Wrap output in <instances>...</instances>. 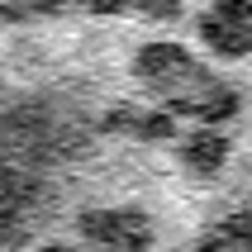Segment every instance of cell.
Listing matches in <instances>:
<instances>
[{"label": "cell", "mask_w": 252, "mask_h": 252, "mask_svg": "<svg viewBox=\"0 0 252 252\" xmlns=\"http://www.w3.org/2000/svg\"><path fill=\"white\" fill-rule=\"evenodd\" d=\"M228 252H252V228H248V233H243V238L233 243V248H228Z\"/></svg>", "instance_id": "obj_2"}, {"label": "cell", "mask_w": 252, "mask_h": 252, "mask_svg": "<svg viewBox=\"0 0 252 252\" xmlns=\"http://www.w3.org/2000/svg\"><path fill=\"white\" fill-rule=\"evenodd\" d=\"M252 228V0H0V252H228Z\"/></svg>", "instance_id": "obj_1"}]
</instances>
